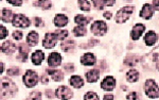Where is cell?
<instances>
[{"mask_svg": "<svg viewBox=\"0 0 159 100\" xmlns=\"http://www.w3.org/2000/svg\"><path fill=\"white\" fill-rule=\"evenodd\" d=\"M18 91L16 84L7 77H4L0 80V97L3 99L11 98L15 96Z\"/></svg>", "mask_w": 159, "mask_h": 100, "instance_id": "obj_1", "label": "cell"}, {"mask_svg": "<svg viewBox=\"0 0 159 100\" xmlns=\"http://www.w3.org/2000/svg\"><path fill=\"white\" fill-rule=\"evenodd\" d=\"M144 92H145V95H147L148 98H152V99L157 98L159 96L157 83H156L154 80H152V79H148V80L145 81Z\"/></svg>", "mask_w": 159, "mask_h": 100, "instance_id": "obj_2", "label": "cell"}, {"mask_svg": "<svg viewBox=\"0 0 159 100\" xmlns=\"http://www.w3.org/2000/svg\"><path fill=\"white\" fill-rule=\"evenodd\" d=\"M133 12H134V7H124L120 11L117 12L115 19H116L118 24H124L129 18V16L132 15Z\"/></svg>", "mask_w": 159, "mask_h": 100, "instance_id": "obj_3", "label": "cell"}, {"mask_svg": "<svg viewBox=\"0 0 159 100\" xmlns=\"http://www.w3.org/2000/svg\"><path fill=\"white\" fill-rule=\"evenodd\" d=\"M22 81H24L25 85L27 88H34L38 82V76L37 73L34 70H27L25 74L24 75V78H22Z\"/></svg>", "mask_w": 159, "mask_h": 100, "instance_id": "obj_4", "label": "cell"}, {"mask_svg": "<svg viewBox=\"0 0 159 100\" xmlns=\"http://www.w3.org/2000/svg\"><path fill=\"white\" fill-rule=\"evenodd\" d=\"M12 24L17 28H28L30 26V19L24 14H15L13 15Z\"/></svg>", "mask_w": 159, "mask_h": 100, "instance_id": "obj_5", "label": "cell"}, {"mask_svg": "<svg viewBox=\"0 0 159 100\" xmlns=\"http://www.w3.org/2000/svg\"><path fill=\"white\" fill-rule=\"evenodd\" d=\"M90 30L93 33V35L102 36V35H104L107 32V25L104 21H102V20H97V21H94L91 25Z\"/></svg>", "mask_w": 159, "mask_h": 100, "instance_id": "obj_6", "label": "cell"}, {"mask_svg": "<svg viewBox=\"0 0 159 100\" xmlns=\"http://www.w3.org/2000/svg\"><path fill=\"white\" fill-rule=\"evenodd\" d=\"M55 96L61 100H70L71 98H72L73 94H72V91H71L68 86L61 85L56 89Z\"/></svg>", "mask_w": 159, "mask_h": 100, "instance_id": "obj_7", "label": "cell"}, {"mask_svg": "<svg viewBox=\"0 0 159 100\" xmlns=\"http://www.w3.org/2000/svg\"><path fill=\"white\" fill-rule=\"evenodd\" d=\"M57 38H56L54 33H46L45 38L43 40V46L47 49H51L56 45Z\"/></svg>", "mask_w": 159, "mask_h": 100, "instance_id": "obj_8", "label": "cell"}, {"mask_svg": "<svg viewBox=\"0 0 159 100\" xmlns=\"http://www.w3.org/2000/svg\"><path fill=\"white\" fill-rule=\"evenodd\" d=\"M145 31V26L142 24H137L133 27L132 31H130V37L133 40H138L141 35Z\"/></svg>", "mask_w": 159, "mask_h": 100, "instance_id": "obj_9", "label": "cell"}, {"mask_svg": "<svg viewBox=\"0 0 159 100\" xmlns=\"http://www.w3.org/2000/svg\"><path fill=\"white\" fill-rule=\"evenodd\" d=\"M115 88H116V80H115L114 77H111V76L105 77L104 80L102 81V83H101V88L104 89V91L110 92Z\"/></svg>", "mask_w": 159, "mask_h": 100, "instance_id": "obj_10", "label": "cell"}, {"mask_svg": "<svg viewBox=\"0 0 159 100\" xmlns=\"http://www.w3.org/2000/svg\"><path fill=\"white\" fill-rule=\"evenodd\" d=\"M61 63V55L57 52H52L48 58V65L51 67H57Z\"/></svg>", "mask_w": 159, "mask_h": 100, "instance_id": "obj_11", "label": "cell"}, {"mask_svg": "<svg viewBox=\"0 0 159 100\" xmlns=\"http://www.w3.org/2000/svg\"><path fill=\"white\" fill-rule=\"evenodd\" d=\"M139 15H140V17H142V18H144V19H151L154 15L153 6H151V4H148V3H145L144 6L142 7V9H141Z\"/></svg>", "mask_w": 159, "mask_h": 100, "instance_id": "obj_12", "label": "cell"}, {"mask_svg": "<svg viewBox=\"0 0 159 100\" xmlns=\"http://www.w3.org/2000/svg\"><path fill=\"white\" fill-rule=\"evenodd\" d=\"M96 55H92V53L88 52V53H85L84 55H82L81 58V63L85 66H92L96 64Z\"/></svg>", "mask_w": 159, "mask_h": 100, "instance_id": "obj_13", "label": "cell"}, {"mask_svg": "<svg viewBox=\"0 0 159 100\" xmlns=\"http://www.w3.org/2000/svg\"><path fill=\"white\" fill-rule=\"evenodd\" d=\"M53 22H54V25L56 27L61 28V27H65V26L68 24L69 18L64 14H57L54 17V19H53Z\"/></svg>", "mask_w": 159, "mask_h": 100, "instance_id": "obj_14", "label": "cell"}, {"mask_svg": "<svg viewBox=\"0 0 159 100\" xmlns=\"http://www.w3.org/2000/svg\"><path fill=\"white\" fill-rule=\"evenodd\" d=\"M1 50H2V52H4L6 55H12V53L15 52V50H16V45L13 42L7 40V42H4L3 44H2Z\"/></svg>", "mask_w": 159, "mask_h": 100, "instance_id": "obj_15", "label": "cell"}, {"mask_svg": "<svg viewBox=\"0 0 159 100\" xmlns=\"http://www.w3.org/2000/svg\"><path fill=\"white\" fill-rule=\"evenodd\" d=\"M100 78V73L98 69H90L89 71L86 73V79H87V82L89 83H94L99 80Z\"/></svg>", "mask_w": 159, "mask_h": 100, "instance_id": "obj_16", "label": "cell"}, {"mask_svg": "<svg viewBox=\"0 0 159 100\" xmlns=\"http://www.w3.org/2000/svg\"><path fill=\"white\" fill-rule=\"evenodd\" d=\"M157 42V34L154 31H148L144 35V43L147 46H153Z\"/></svg>", "mask_w": 159, "mask_h": 100, "instance_id": "obj_17", "label": "cell"}, {"mask_svg": "<svg viewBox=\"0 0 159 100\" xmlns=\"http://www.w3.org/2000/svg\"><path fill=\"white\" fill-rule=\"evenodd\" d=\"M47 73L51 76V78L56 82H60L64 79V74L60 69H47Z\"/></svg>", "mask_w": 159, "mask_h": 100, "instance_id": "obj_18", "label": "cell"}, {"mask_svg": "<svg viewBox=\"0 0 159 100\" xmlns=\"http://www.w3.org/2000/svg\"><path fill=\"white\" fill-rule=\"evenodd\" d=\"M45 59V53L42 50H36L32 55V63L34 65H40Z\"/></svg>", "mask_w": 159, "mask_h": 100, "instance_id": "obj_19", "label": "cell"}, {"mask_svg": "<svg viewBox=\"0 0 159 100\" xmlns=\"http://www.w3.org/2000/svg\"><path fill=\"white\" fill-rule=\"evenodd\" d=\"M27 43L30 47H34L38 43V34L35 31H31L27 36Z\"/></svg>", "mask_w": 159, "mask_h": 100, "instance_id": "obj_20", "label": "cell"}, {"mask_svg": "<svg viewBox=\"0 0 159 100\" xmlns=\"http://www.w3.org/2000/svg\"><path fill=\"white\" fill-rule=\"evenodd\" d=\"M141 60L140 56L136 55H129L126 56V59L124 60V64L127 66H130V67H134L137 63H139V61Z\"/></svg>", "mask_w": 159, "mask_h": 100, "instance_id": "obj_21", "label": "cell"}, {"mask_svg": "<svg viewBox=\"0 0 159 100\" xmlns=\"http://www.w3.org/2000/svg\"><path fill=\"white\" fill-rule=\"evenodd\" d=\"M126 80L129 81V83H135V82H137L139 80V73H138L136 69H130L126 74Z\"/></svg>", "mask_w": 159, "mask_h": 100, "instance_id": "obj_22", "label": "cell"}, {"mask_svg": "<svg viewBox=\"0 0 159 100\" xmlns=\"http://www.w3.org/2000/svg\"><path fill=\"white\" fill-rule=\"evenodd\" d=\"M70 84L75 88H81L84 85V80L80 76H72L70 78Z\"/></svg>", "mask_w": 159, "mask_h": 100, "instance_id": "obj_23", "label": "cell"}, {"mask_svg": "<svg viewBox=\"0 0 159 100\" xmlns=\"http://www.w3.org/2000/svg\"><path fill=\"white\" fill-rule=\"evenodd\" d=\"M61 48L63 49L65 52H68V51H72L74 48H75V43L72 40H65L61 44Z\"/></svg>", "mask_w": 159, "mask_h": 100, "instance_id": "obj_24", "label": "cell"}, {"mask_svg": "<svg viewBox=\"0 0 159 100\" xmlns=\"http://www.w3.org/2000/svg\"><path fill=\"white\" fill-rule=\"evenodd\" d=\"M1 19L4 22H10L13 19V13L11 10L9 9H3L1 12Z\"/></svg>", "mask_w": 159, "mask_h": 100, "instance_id": "obj_25", "label": "cell"}, {"mask_svg": "<svg viewBox=\"0 0 159 100\" xmlns=\"http://www.w3.org/2000/svg\"><path fill=\"white\" fill-rule=\"evenodd\" d=\"M89 18H86L85 16H83V15H76L75 17H74V21L76 22L79 26H83V27H86V25L89 22Z\"/></svg>", "mask_w": 159, "mask_h": 100, "instance_id": "obj_26", "label": "cell"}, {"mask_svg": "<svg viewBox=\"0 0 159 100\" xmlns=\"http://www.w3.org/2000/svg\"><path fill=\"white\" fill-rule=\"evenodd\" d=\"M73 33L75 36H84V35H86L87 33V30H86V27H83V26H78V27H75L73 29Z\"/></svg>", "mask_w": 159, "mask_h": 100, "instance_id": "obj_27", "label": "cell"}, {"mask_svg": "<svg viewBox=\"0 0 159 100\" xmlns=\"http://www.w3.org/2000/svg\"><path fill=\"white\" fill-rule=\"evenodd\" d=\"M35 7H42L43 10H48V9H51V7H52V3H51V1H47V0H45V1H36L34 2Z\"/></svg>", "mask_w": 159, "mask_h": 100, "instance_id": "obj_28", "label": "cell"}, {"mask_svg": "<svg viewBox=\"0 0 159 100\" xmlns=\"http://www.w3.org/2000/svg\"><path fill=\"white\" fill-rule=\"evenodd\" d=\"M54 34L57 40H63L69 35V32H68V30H57V31L54 32Z\"/></svg>", "mask_w": 159, "mask_h": 100, "instance_id": "obj_29", "label": "cell"}, {"mask_svg": "<svg viewBox=\"0 0 159 100\" xmlns=\"http://www.w3.org/2000/svg\"><path fill=\"white\" fill-rule=\"evenodd\" d=\"M79 3V6H80V9L82 10V11H86V12H88V11H90V2L89 1H79L78 2Z\"/></svg>", "mask_w": 159, "mask_h": 100, "instance_id": "obj_30", "label": "cell"}, {"mask_svg": "<svg viewBox=\"0 0 159 100\" xmlns=\"http://www.w3.org/2000/svg\"><path fill=\"white\" fill-rule=\"evenodd\" d=\"M84 100H99V96L94 92H88L84 96Z\"/></svg>", "mask_w": 159, "mask_h": 100, "instance_id": "obj_31", "label": "cell"}, {"mask_svg": "<svg viewBox=\"0 0 159 100\" xmlns=\"http://www.w3.org/2000/svg\"><path fill=\"white\" fill-rule=\"evenodd\" d=\"M27 100H42V93L40 92H33L30 94Z\"/></svg>", "mask_w": 159, "mask_h": 100, "instance_id": "obj_32", "label": "cell"}, {"mask_svg": "<svg viewBox=\"0 0 159 100\" xmlns=\"http://www.w3.org/2000/svg\"><path fill=\"white\" fill-rule=\"evenodd\" d=\"M19 73H20V70L18 67H11L10 69H7V76H17V75H19Z\"/></svg>", "mask_w": 159, "mask_h": 100, "instance_id": "obj_33", "label": "cell"}, {"mask_svg": "<svg viewBox=\"0 0 159 100\" xmlns=\"http://www.w3.org/2000/svg\"><path fill=\"white\" fill-rule=\"evenodd\" d=\"M92 3H93L94 7L98 10H102L104 7V1H102V0H93Z\"/></svg>", "mask_w": 159, "mask_h": 100, "instance_id": "obj_34", "label": "cell"}, {"mask_svg": "<svg viewBox=\"0 0 159 100\" xmlns=\"http://www.w3.org/2000/svg\"><path fill=\"white\" fill-rule=\"evenodd\" d=\"M7 36V30L4 26H0V40H3Z\"/></svg>", "mask_w": 159, "mask_h": 100, "instance_id": "obj_35", "label": "cell"}, {"mask_svg": "<svg viewBox=\"0 0 159 100\" xmlns=\"http://www.w3.org/2000/svg\"><path fill=\"white\" fill-rule=\"evenodd\" d=\"M18 50H19V53H25V55H28L29 53V48L25 46V44H20L18 46Z\"/></svg>", "mask_w": 159, "mask_h": 100, "instance_id": "obj_36", "label": "cell"}, {"mask_svg": "<svg viewBox=\"0 0 159 100\" xmlns=\"http://www.w3.org/2000/svg\"><path fill=\"white\" fill-rule=\"evenodd\" d=\"M12 35H13V38L16 40H21L22 36H24V34H22L21 31H14Z\"/></svg>", "mask_w": 159, "mask_h": 100, "instance_id": "obj_37", "label": "cell"}, {"mask_svg": "<svg viewBox=\"0 0 159 100\" xmlns=\"http://www.w3.org/2000/svg\"><path fill=\"white\" fill-rule=\"evenodd\" d=\"M64 69H65L66 71H68V73H72V71L75 70V68H74V65H73L72 63L65 64V66H64Z\"/></svg>", "mask_w": 159, "mask_h": 100, "instance_id": "obj_38", "label": "cell"}, {"mask_svg": "<svg viewBox=\"0 0 159 100\" xmlns=\"http://www.w3.org/2000/svg\"><path fill=\"white\" fill-rule=\"evenodd\" d=\"M126 99L127 100H138V95L136 92H132V93H129L126 96Z\"/></svg>", "mask_w": 159, "mask_h": 100, "instance_id": "obj_39", "label": "cell"}, {"mask_svg": "<svg viewBox=\"0 0 159 100\" xmlns=\"http://www.w3.org/2000/svg\"><path fill=\"white\" fill-rule=\"evenodd\" d=\"M27 59H28V55H25V53H19L17 55V60L20 61V62H25Z\"/></svg>", "mask_w": 159, "mask_h": 100, "instance_id": "obj_40", "label": "cell"}, {"mask_svg": "<svg viewBox=\"0 0 159 100\" xmlns=\"http://www.w3.org/2000/svg\"><path fill=\"white\" fill-rule=\"evenodd\" d=\"M34 25L36 27H40V26H43V21L40 17H35L34 18Z\"/></svg>", "mask_w": 159, "mask_h": 100, "instance_id": "obj_41", "label": "cell"}, {"mask_svg": "<svg viewBox=\"0 0 159 100\" xmlns=\"http://www.w3.org/2000/svg\"><path fill=\"white\" fill-rule=\"evenodd\" d=\"M46 95H47L48 98H54V96H55L54 92H53L52 89H47V91H46Z\"/></svg>", "mask_w": 159, "mask_h": 100, "instance_id": "obj_42", "label": "cell"}, {"mask_svg": "<svg viewBox=\"0 0 159 100\" xmlns=\"http://www.w3.org/2000/svg\"><path fill=\"white\" fill-rule=\"evenodd\" d=\"M40 81H42V83L43 84H48V77L46 76V75H43L42 76V78H40Z\"/></svg>", "mask_w": 159, "mask_h": 100, "instance_id": "obj_43", "label": "cell"}, {"mask_svg": "<svg viewBox=\"0 0 159 100\" xmlns=\"http://www.w3.org/2000/svg\"><path fill=\"white\" fill-rule=\"evenodd\" d=\"M10 4H13V6L17 7V6H21L22 4V1H7Z\"/></svg>", "mask_w": 159, "mask_h": 100, "instance_id": "obj_44", "label": "cell"}, {"mask_svg": "<svg viewBox=\"0 0 159 100\" xmlns=\"http://www.w3.org/2000/svg\"><path fill=\"white\" fill-rule=\"evenodd\" d=\"M103 100H114V96H112V95H110V94H107V95H105V96H104Z\"/></svg>", "mask_w": 159, "mask_h": 100, "instance_id": "obj_45", "label": "cell"}, {"mask_svg": "<svg viewBox=\"0 0 159 100\" xmlns=\"http://www.w3.org/2000/svg\"><path fill=\"white\" fill-rule=\"evenodd\" d=\"M98 43H99V40H89V46L92 47V46L97 45Z\"/></svg>", "mask_w": 159, "mask_h": 100, "instance_id": "obj_46", "label": "cell"}, {"mask_svg": "<svg viewBox=\"0 0 159 100\" xmlns=\"http://www.w3.org/2000/svg\"><path fill=\"white\" fill-rule=\"evenodd\" d=\"M104 17L106 19H110V18H111V13H110V12H105L104 13Z\"/></svg>", "mask_w": 159, "mask_h": 100, "instance_id": "obj_47", "label": "cell"}, {"mask_svg": "<svg viewBox=\"0 0 159 100\" xmlns=\"http://www.w3.org/2000/svg\"><path fill=\"white\" fill-rule=\"evenodd\" d=\"M115 3H116L115 1H104V6H108V7L114 6Z\"/></svg>", "mask_w": 159, "mask_h": 100, "instance_id": "obj_48", "label": "cell"}, {"mask_svg": "<svg viewBox=\"0 0 159 100\" xmlns=\"http://www.w3.org/2000/svg\"><path fill=\"white\" fill-rule=\"evenodd\" d=\"M3 71H4V64L2 63L1 61H0V75H1Z\"/></svg>", "mask_w": 159, "mask_h": 100, "instance_id": "obj_49", "label": "cell"}, {"mask_svg": "<svg viewBox=\"0 0 159 100\" xmlns=\"http://www.w3.org/2000/svg\"><path fill=\"white\" fill-rule=\"evenodd\" d=\"M153 4H154V9L153 10H156V11H157V10H158V1H157V0L153 1Z\"/></svg>", "mask_w": 159, "mask_h": 100, "instance_id": "obj_50", "label": "cell"}, {"mask_svg": "<svg viewBox=\"0 0 159 100\" xmlns=\"http://www.w3.org/2000/svg\"><path fill=\"white\" fill-rule=\"evenodd\" d=\"M0 51H1V50H0Z\"/></svg>", "mask_w": 159, "mask_h": 100, "instance_id": "obj_51", "label": "cell"}]
</instances>
